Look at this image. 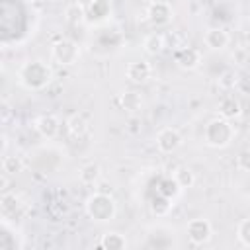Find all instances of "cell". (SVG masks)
Masks as SVG:
<instances>
[{"instance_id": "obj_1", "label": "cell", "mask_w": 250, "mask_h": 250, "mask_svg": "<svg viewBox=\"0 0 250 250\" xmlns=\"http://www.w3.org/2000/svg\"><path fill=\"white\" fill-rule=\"evenodd\" d=\"M18 80L23 88L27 90H43L49 86V82L53 80V70L47 62L35 59V61H27L20 66L18 70Z\"/></svg>"}, {"instance_id": "obj_2", "label": "cell", "mask_w": 250, "mask_h": 250, "mask_svg": "<svg viewBox=\"0 0 250 250\" xmlns=\"http://www.w3.org/2000/svg\"><path fill=\"white\" fill-rule=\"evenodd\" d=\"M234 139V125L230 123V119L225 117H215L211 121H207L205 129H203V141L207 146L211 148H227Z\"/></svg>"}, {"instance_id": "obj_3", "label": "cell", "mask_w": 250, "mask_h": 250, "mask_svg": "<svg viewBox=\"0 0 250 250\" xmlns=\"http://www.w3.org/2000/svg\"><path fill=\"white\" fill-rule=\"evenodd\" d=\"M84 207H86L88 217H90L92 221H96V223H107V221H111V219L115 217V213H117V203H115V199L111 197V193H104V191L92 193V195L86 199Z\"/></svg>"}, {"instance_id": "obj_4", "label": "cell", "mask_w": 250, "mask_h": 250, "mask_svg": "<svg viewBox=\"0 0 250 250\" xmlns=\"http://www.w3.org/2000/svg\"><path fill=\"white\" fill-rule=\"evenodd\" d=\"M51 59L61 66H70L80 59V47L72 39H59L51 45Z\"/></svg>"}, {"instance_id": "obj_5", "label": "cell", "mask_w": 250, "mask_h": 250, "mask_svg": "<svg viewBox=\"0 0 250 250\" xmlns=\"http://www.w3.org/2000/svg\"><path fill=\"white\" fill-rule=\"evenodd\" d=\"M186 234H188V238H189L191 244L201 246V244H207V242L211 240V236H213V227H211V223H209L207 219L195 217V219L188 221V225H186Z\"/></svg>"}, {"instance_id": "obj_6", "label": "cell", "mask_w": 250, "mask_h": 250, "mask_svg": "<svg viewBox=\"0 0 250 250\" xmlns=\"http://www.w3.org/2000/svg\"><path fill=\"white\" fill-rule=\"evenodd\" d=\"M182 143H184V139H182L180 131L174 129V127H162L156 133V148L160 152H164V154L176 152L182 146Z\"/></svg>"}, {"instance_id": "obj_7", "label": "cell", "mask_w": 250, "mask_h": 250, "mask_svg": "<svg viewBox=\"0 0 250 250\" xmlns=\"http://www.w3.org/2000/svg\"><path fill=\"white\" fill-rule=\"evenodd\" d=\"M146 16H148V21L150 25L154 27H162V25H168L174 18V10L168 2L164 0H156L152 4H148V10H146Z\"/></svg>"}, {"instance_id": "obj_8", "label": "cell", "mask_w": 250, "mask_h": 250, "mask_svg": "<svg viewBox=\"0 0 250 250\" xmlns=\"http://www.w3.org/2000/svg\"><path fill=\"white\" fill-rule=\"evenodd\" d=\"M201 61H203L201 51L195 47H180L174 53V62L182 70H195L201 64Z\"/></svg>"}, {"instance_id": "obj_9", "label": "cell", "mask_w": 250, "mask_h": 250, "mask_svg": "<svg viewBox=\"0 0 250 250\" xmlns=\"http://www.w3.org/2000/svg\"><path fill=\"white\" fill-rule=\"evenodd\" d=\"M125 76H127V80L133 82V84H145V82L152 76V66H150L148 61H143V59H141V61H133V62L127 64Z\"/></svg>"}, {"instance_id": "obj_10", "label": "cell", "mask_w": 250, "mask_h": 250, "mask_svg": "<svg viewBox=\"0 0 250 250\" xmlns=\"http://www.w3.org/2000/svg\"><path fill=\"white\" fill-rule=\"evenodd\" d=\"M21 209H23V203H21V199L16 193H10V191H4L2 193V197H0L2 221H12V219L20 217L21 215Z\"/></svg>"}, {"instance_id": "obj_11", "label": "cell", "mask_w": 250, "mask_h": 250, "mask_svg": "<svg viewBox=\"0 0 250 250\" xmlns=\"http://www.w3.org/2000/svg\"><path fill=\"white\" fill-rule=\"evenodd\" d=\"M203 43L207 49L211 51H223L229 47L230 43V35L227 33V29L223 27H209L205 33H203Z\"/></svg>"}, {"instance_id": "obj_12", "label": "cell", "mask_w": 250, "mask_h": 250, "mask_svg": "<svg viewBox=\"0 0 250 250\" xmlns=\"http://www.w3.org/2000/svg\"><path fill=\"white\" fill-rule=\"evenodd\" d=\"M35 131L43 137V139H55L61 131V121L57 115H51V113H45V115H39L33 123Z\"/></svg>"}, {"instance_id": "obj_13", "label": "cell", "mask_w": 250, "mask_h": 250, "mask_svg": "<svg viewBox=\"0 0 250 250\" xmlns=\"http://www.w3.org/2000/svg\"><path fill=\"white\" fill-rule=\"evenodd\" d=\"M88 21L92 23H102L111 16V4L109 0H92L86 8Z\"/></svg>"}, {"instance_id": "obj_14", "label": "cell", "mask_w": 250, "mask_h": 250, "mask_svg": "<svg viewBox=\"0 0 250 250\" xmlns=\"http://www.w3.org/2000/svg\"><path fill=\"white\" fill-rule=\"evenodd\" d=\"M217 111H219L221 117L232 121V119L240 117V113H242V105H240V102H238L236 96L227 94V96L221 98V102H219V105H217Z\"/></svg>"}, {"instance_id": "obj_15", "label": "cell", "mask_w": 250, "mask_h": 250, "mask_svg": "<svg viewBox=\"0 0 250 250\" xmlns=\"http://www.w3.org/2000/svg\"><path fill=\"white\" fill-rule=\"evenodd\" d=\"M98 246L104 248V250H125L129 246V242H127L125 234H121L117 230H107L100 236Z\"/></svg>"}, {"instance_id": "obj_16", "label": "cell", "mask_w": 250, "mask_h": 250, "mask_svg": "<svg viewBox=\"0 0 250 250\" xmlns=\"http://www.w3.org/2000/svg\"><path fill=\"white\" fill-rule=\"evenodd\" d=\"M119 102H121V107H123L127 113H131V115H137V113L143 109V105H145V100H143L141 92H137V90H127V92H123L121 98H119Z\"/></svg>"}, {"instance_id": "obj_17", "label": "cell", "mask_w": 250, "mask_h": 250, "mask_svg": "<svg viewBox=\"0 0 250 250\" xmlns=\"http://www.w3.org/2000/svg\"><path fill=\"white\" fill-rule=\"evenodd\" d=\"M64 20L68 25L72 27H78V25H84L88 21V16H86V8L80 4V2H72L64 8Z\"/></svg>"}, {"instance_id": "obj_18", "label": "cell", "mask_w": 250, "mask_h": 250, "mask_svg": "<svg viewBox=\"0 0 250 250\" xmlns=\"http://www.w3.org/2000/svg\"><path fill=\"white\" fill-rule=\"evenodd\" d=\"M143 49L146 55H160L166 49V37L158 31H152L143 39Z\"/></svg>"}, {"instance_id": "obj_19", "label": "cell", "mask_w": 250, "mask_h": 250, "mask_svg": "<svg viewBox=\"0 0 250 250\" xmlns=\"http://www.w3.org/2000/svg\"><path fill=\"white\" fill-rule=\"evenodd\" d=\"M100 176H102V168H100V164H96V162L84 164V166L80 168V172H78V180H80L82 184H88V186L96 184V182L100 180Z\"/></svg>"}, {"instance_id": "obj_20", "label": "cell", "mask_w": 250, "mask_h": 250, "mask_svg": "<svg viewBox=\"0 0 250 250\" xmlns=\"http://www.w3.org/2000/svg\"><path fill=\"white\" fill-rule=\"evenodd\" d=\"M66 125H68V133H70L72 137H82V135H86L88 129H90L88 119H86L82 113H74V115L66 121Z\"/></svg>"}, {"instance_id": "obj_21", "label": "cell", "mask_w": 250, "mask_h": 250, "mask_svg": "<svg viewBox=\"0 0 250 250\" xmlns=\"http://www.w3.org/2000/svg\"><path fill=\"white\" fill-rule=\"evenodd\" d=\"M172 205H174V199H172V197H166V195L158 193V195L152 197V201H150V211H152L156 217H166V215L170 213Z\"/></svg>"}, {"instance_id": "obj_22", "label": "cell", "mask_w": 250, "mask_h": 250, "mask_svg": "<svg viewBox=\"0 0 250 250\" xmlns=\"http://www.w3.org/2000/svg\"><path fill=\"white\" fill-rule=\"evenodd\" d=\"M12 223L10 221H2V232H0V250H16L21 248V242L12 240Z\"/></svg>"}, {"instance_id": "obj_23", "label": "cell", "mask_w": 250, "mask_h": 250, "mask_svg": "<svg viewBox=\"0 0 250 250\" xmlns=\"http://www.w3.org/2000/svg\"><path fill=\"white\" fill-rule=\"evenodd\" d=\"M23 170V160L20 154H6L2 158V172L8 176H16Z\"/></svg>"}, {"instance_id": "obj_24", "label": "cell", "mask_w": 250, "mask_h": 250, "mask_svg": "<svg viewBox=\"0 0 250 250\" xmlns=\"http://www.w3.org/2000/svg\"><path fill=\"white\" fill-rule=\"evenodd\" d=\"M172 178L176 180V184H178L182 189L191 188V186L195 184V174H193V170L188 168V166H178V168L174 170V176H172Z\"/></svg>"}, {"instance_id": "obj_25", "label": "cell", "mask_w": 250, "mask_h": 250, "mask_svg": "<svg viewBox=\"0 0 250 250\" xmlns=\"http://www.w3.org/2000/svg\"><path fill=\"white\" fill-rule=\"evenodd\" d=\"M180 191H182V188L176 184L174 178H166V180H162L160 186H158V193H162V195H166V197H172V199H174Z\"/></svg>"}, {"instance_id": "obj_26", "label": "cell", "mask_w": 250, "mask_h": 250, "mask_svg": "<svg viewBox=\"0 0 250 250\" xmlns=\"http://www.w3.org/2000/svg\"><path fill=\"white\" fill-rule=\"evenodd\" d=\"M236 238H238V242L242 246L250 248V217H246V219H242L238 223V227H236Z\"/></svg>"}, {"instance_id": "obj_27", "label": "cell", "mask_w": 250, "mask_h": 250, "mask_svg": "<svg viewBox=\"0 0 250 250\" xmlns=\"http://www.w3.org/2000/svg\"><path fill=\"white\" fill-rule=\"evenodd\" d=\"M217 84H219V88H223V90H232L234 84H236V72H234V70H225V72L217 78Z\"/></svg>"}, {"instance_id": "obj_28", "label": "cell", "mask_w": 250, "mask_h": 250, "mask_svg": "<svg viewBox=\"0 0 250 250\" xmlns=\"http://www.w3.org/2000/svg\"><path fill=\"white\" fill-rule=\"evenodd\" d=\"M236 168L242 172H250V148H244L236 156Z\"/></svg>"}, {"instance_id": "obj_29", "label": "cell", "mask_w": 250, "mask_h": 250, "mask_svg": "<svg viewBox=\"0 0 250 250\" xmlns=\"http://www.w3.org/2000/svg\"><path fill=\"white\" fill-rule=\"evenodd\" d=\"M143 2H146V4H152V2H156V0H143Z\"/></svg>"}, {"instance_id": "obj_30", "label": "cell", "mask_w": 250, "mask_h": 250, "mask_svg": "<svg viewBox=\"0 0 250 250\" xmlns=\"http://www.w3.org/2000/svg\"><path fill=\"white\" fill-rule=\"evenodd\" d=\"M248 43H250V33H248Z\"/></svg>"}]
</instances>
